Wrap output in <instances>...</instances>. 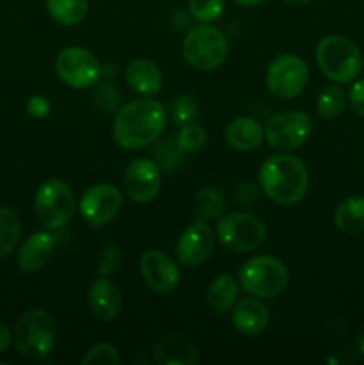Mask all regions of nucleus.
I'll use <instances>...</instances> for the list:
<instances>
[{
  "instance_id": "obj_1",
  "label": "nucleus",
  "mask_w": 364,
  "mask_h": 365,
  "mask_svg": "<svg viewBox=\"0 0 364 365\" xmlns=\"http://www.w3.org/2000/svg\"><path fill=\"white\" fill-rule=\"evenodd\" d=\"M166 127V109L153 96L134 100L114 116L113 138L125 150H139L153 145Z\"/></svg>"
},
{
  "instance_id": "obj_2",
  "label": "nucleus",
  "mask_w": 364,
  "mask_h": 365,
  "mask_svg": "<svg viewBox=\"0 0 364 365\" xmlns=\"http://www.w3.org/2000/svg\"><path fill=\"white\" fill-rule=\"evenodd\" d=\"M259 184L264 195L280 205H295L305 196L309 173L298 157L288 152L271 155L261 166Z\"/></svg>"
},
{
  "instance_id": "obj_3",
  "label": "nucleus",
  "mask_w": 364,
  "mask_h": 365,
  "mask_svg": "<svg viewBox=\"0 0 364 365\" xmlns=\"http://www.w3.org/2000/svg\"><path fill=\"white\" fill-rule=\"evenodd\" d=\"M316 63L321 73L335 84H348L363 70L360 48L346 36H325L316 46Z\"/></svg>"
},
{
  "instance_id": "obj_4",
  "label": "nucleus",
  "mask_w": 364,
  "mask_h": 365,
  "mask_svg": "<svg viewBox=\"0 0 364 365\" xmlns=\"http://www.w3.org/2000/svg\"><path fill=\"white\" fill-rule=\"evenodd\" d=\"M56 321L46 310L31 309L21 314L13 331L16 351L31 360H41L56 348Z\"/></svg>"
},
{
  "instance_id": "obj_5",
  "label": "nucleus",
  "mask_w": 364,
  "mask_h": 365,
  "mask_svg": "<svg viewBox=\"0 0 364 365\" xmlns=\"http://www.w3.org/2000/svg\"><path fill=\"white\" fill-rule=\"evenodd\" d=\"M288 282L289 271L285 264L270 255L253 257L239 269V285L253 298H277L288 287Z\"/></svg>"
},
{
  "instance_id": "obj_6",
  "label": "nucleus",
  "mask_w": 364,
  "mask_h": 365,
  "mask_svg": "<svg viewBox=\"0 0 364 365\" xmlns=\"http://www.w3.org/2000/svg\"><path fill=\"white\" fill-rule=\"evenodd\" d=\"M228 53L227 38L220 29L202 24L191 29L182 43V56L189 66L200 71H213L225 63Z\"/></svg>"
},
{
  "instance_id": "obj_7",
  "label": "nucleus",
  "mask_w": 364,
  "mask_h": 365,
  "mask_svg": "<svg viewBox=\"0 0 364 365\" xmlns=\"http://www.w3.org/2000/svg\"><path fill=\"white\" fill-rule=\"evenodd\" d=\"M34 210L39 223L46 230H59L66 227L75 212L74 191L63 180H46L39 185L34 196Z\"/></svg>"
},
{
  "instance_id": "obj_8",
  "label": "nucleus",
  "mask_w": 364,
  "mask_h": 365,
  "mask_svg": "<svg viewBox=\"0 0 364 365\" xmlns=\"http://www.w3.org/2000/svg\"><path fill=\"white\" fill-rule=\"evenodd\" d=\"M218 241L234 253H248L261 248L266 239V225L248 212H232L220 220L216 228Z\"/></svg>"
},
{
  "instance_id": "obj_9",
  "label": "nucleus",
  "mask_w": 364,
  "mask_h": 365,
  "mask_svg": "<svg viewBox=\"0 0 364 365\" xmlns=\"http://www.w3.org/2000/svg\"><path fill=\"white\" fill-rule=\"evenodd\" d=\"M313 134V121L302 110L275 114L264 127V139L277 152H293L307 143Z\"/></svg>"
},
{
  "instance_id": "obj_10",
  "label": "nucleus",
  "mask_w": 364,
  "mask_h": 365,
  "mask_svg": "<svg viewBox=\"0 0 364 365\" xmlns=\"http://www.w3.org/2000/svg\"><path fill=\"white\" fill-rule=\"evenodd\" d=\"M309 81V68L305 61L293 53L275 57L266 71V86L278 100H293L305 89Z\"/></svg>"
},
{
  "instance_id": "obj_11",
  "label": "nucleus",
  "mask_w": 364,
  "mask_h": 365,
  "mask_svg": "<svg viewBox=\"0 0 364 365\" xmlns=\"http://www.w3.org/2000/svg\"><path fill=\"white\" fill-rule=\"evenodd\" d=\"M56 71L61 81L74 89H86L100 78L98 59L82 46H68L61 50L56 59Z\"/></svg>"
},
{
  "instance_id": "obj_12",
  "label": "nucleus",
  "mask_w": 364,
  "mask_h": 365,
  "mask_svg": "<svg viewBox=\"0 0 364 365\" xmlns=\"http://www.w3.org/2000/svg\"><path fill=\"white\" fill-rule=\"evenodd\" d=\"M121 203H123V196L116 185L96 184L82 195L79 202V212L89 227L98 228L116 217Z\"/></svg>"
},
{
  "instance_id": "obj_13",
  "label": "nucleus",
  "mask_w": 364,
  "mask_h": 365,
  "mask_svg": "<svg viewBox=\"0 0 364 365\" xmlns=\"http://www.w3.org/2000/svg\"><path fill=\"white\" fill-rule=\"evenodd\" d=\"M214 250V234L206 221L189 225L178 237L175 253L178 262L188 269H195L211 259Z\"/></svg>"
},
{
  "instance_id": "obj_14",
  "label": "nucleus",
  "mask_w": 364,
  "mask_h": 365,
  "mask_svg": "<svg viewBox=\"0 0 364 365\" xmlns=\"http://www.w3.org/2000/svg\"><path fill=\"white\" fill-rule=\"evenodd\" d=\"M143 280L157 294H168L181 282V269L177 264L161 250H148L139 262Z\"/></svg>"
},
{
  "instance_id": "obj_15",
  "label": "nucleus",
  "mask_w": 364,
  "mask_h": 365,
  "mask_svg": "<svg viewBox=\"0 0 364 365\" xmlns=\"http://www.w3.org/2000/svg\"><path fill=\"white\" fill-rule=\"evenodd\" d=\"M125 192L138 203H148L161 189V171L150 159H136L127 166L123 175Z\"/></svg>"
},
{
  "instance_id": "obj_16",
  "label": "nucleus",
  "mask_w": 364,
  "mask_h": 365,
  "mask_svg": "<svg viewBox=\"0 0 364 365\" xmlns=\"http://www.w3.org/2000/svg\"><path fill=\"white\" fill-rule=\"evenodd\" d=\"M89 309L100 321L116 319L123 309V298L116 285L107 277H100L91 282L88 291Z\"/></svg>"
},
{
  "instance_id": "obj_17",
  "label": "nucleus",
  "mask_w": 364,
  "mask_h": 365,
  "mask_svg": "<svg viewBox=\"0 0 364 365\" xmlns=\"http://www.w3.org/2000/svg\"><path fill=\"white\" fill-rule=\"evenodd\" d=\"M268 319H270V314H268L266 305L253 296L239 299L232 307V324L245 337H256L263 334L264 328L268 327Z\"/></svg>"
},
{
  "instance_id": "obj_18",
  "label": "nucleus",
  "mask_w": 364,
  "mask_h": 365,
  "mask_svg": "<svg viewBox=\"0 0 364 365\" xmlns=\"http://www.w3.org/2000/svg\"><path fill=\"white\" fill-rule=\"evenodd\" d=\"M54 248H56V241L46 232H36L31 237L24 241V245L18 250L16 262L24 273H36V271L43 269L52 259Z\"/></svg>"
},
{
  "instance_id": "obj_19",
  "label": "nucleus",
  "mask_w": 364,
  "mask_h": 365,
  "mask_svg": "<svg viewBox=\"0 0 364 365\" xmlns=\"http://www.w3.org/2000/svg\"><path fill=\"white\" fill-rule=\"evenodd\" d=\"M153 360L159 365H193L198 360V349L186 335L170 334L156 344Z\"/></svg>"
},
{
  "instance_id": "obj_20",
  "label": "nucleus",
  "mask_w": 364,
  "mask_h": 365,
  "mask_svg": "<svg viewBox=\"0 0 364 365\" xmlns=\"http://www.w3.org/2000/svg\"><path fill=\"white\" fill-rule=\"evenodd\" d=\"M127 84L141 96H156L161 91L163 77L157 64L150 59H136L125 70Z\"/></svg>"
},
{
  "instance_id": "obj_21",
  "label": "nucleus",
  "mask_w": 364,
  "mask_h": 365,
  "mask_svg": "<svg viewBox=\"0 0 364 365\" xmlns=\"http://www.w3.org/2000/svg\"><path fill=\"white\" fill-rule=\"evenodd\" d=\"M225 138L232 148L239 150V152H250L263 143L264 128L253 118L241 116L227 125Z\"/></svg>"
},
{
  "instance_id": "obj_22",
  "label": "nucleus",
  "mask_w": 364,
  "mask_h": 365,
  "mask_svg": "<svg viewBox=\"0 0 364 365\" xmlns=\"http://www.w3.org/2000/svg\"><path fill=\"white\" fill-rule=\"evenodd\" d=\"M239 282L232 274H218L207 289V305L218 314H225L238 303Z\"/></svg>"
},
{
  "instance_id": "obj_23",
  "label": "nucleus",
  "mask_w": 364,
  "mask_h": 365,
  "mask_svg": "<svg viewBox=\"0 0 364 365\" xmlns=\"http://www.w3.org/2000/svg\"><path fill=\"white\" fill-rule=\"evenodd\" d=\"M334 225L343 234H364V196L343 200L334 210Z\"/></svg>"
},
{
  "instance_id": "obj_24",
  "label": "nucleus",
  "mask_w": 364,
  "mask_h": 365,
  "mask_svg": "<svg viewBox=\"0 0 364 365\" xmlns=\"http://www.w3.org/2000/svg\"><path fill=\"white\" fill-rule=\"evenodd\" d=\"M88 0H46L49 14L64 27L81 24L88 14Z\"/></svg>"
},
{
  "instance_id": "obj_25",
  "label": "nucleus",
  "mask_w": 364,
  "mask_h": 365,
  "mask_svg": "<svg viewBox=\"0 0 364 365\" xmlns=\"http://www.w3.org/2000/svg\"><path fill=\"white\" fill-rule=\"evenodd\" d=\"M21 234L20 216L11 207H0V259L14 252Z\"/></svg>"
},
{
  "instance_id": "obj_26",
  "label": "nucleus",
  "mask_w": 364,
  "mask_h": 365,
  "mask_svg": "<svg viewBox=\"0 0 364 365\" xmlns=\"http://www.w3.org/2000/svg\"><path fill=\"white\" fill-rule=\"evenodd\" d=\"M225 212V198L214 187H202L195 196V216L198 221L218 220Z\"/></svg>"
},
{
  "instance_id": "obj_27",
  "label": "nucleus",
  "mask_w": 364,
  "mask_h": 365,
  "mask_svg": "<svg viewBox=\"0 0 364 365\" xmlns=\"http://www.w3.org/2000/svg\"><path fill=\"white\" fill-rule=\"evenodd\" d=\"M346 107V96L339 86H327L320 91L316 98V109L321 118L327 120H334V118L341 116L343 110Z\"/></svg>"
},
{
  "instance_id": "obj_28",
  "label": "nucleus",
  "mask_w": 364,
  "mask_h": 365,
  "mask_svg": "<svg viewBox=\"0 0 364 365\" xmlns=\"http://www.w3.org/2000/svg\"><path fill=\"white\" fill-rule=\"evenodd\" d=\"M175 143H177V146L181 148V152H186V153L200 152L207 143L206 130H203L200 125H196L195 121H191V123L188 125H182L177 138H175Z\"/></svg>"
},
{
  "instance_id": "obj_29",
  "label": "nucleus",
  "mask_w": 364,
  "mask_h": 365,
  "mask_svg": "<svg viewBox=\"0 0 364 365\" xmlns=\"http://www.w3.org/2000/svg\"><path fill=\"white\" fill-rule=\"evenodd\" d=\"M223 9L225 0H189V13L198 24H213Z\"/></svg>"
},
{
  "instance_id": "obj_30",
  "label": "nucleus",
  "mask_w": 364,
  "mask_h": 365,
  "mask_svg": "<svg viewBox=\"0 0 364 365\" xmlns=\"http://www.w3.org/2000/svg\"><path fill=\"white\" fill-rule=\"evenodd\" d=\"M196 113H198V103L191 95H181L171 107V118L178 127L195 121Z\"/></svg>"
},
{
  "instance_id": "obj_31",
  "label": "nucleus",
  "mask_w": 364,
  "mask_h": 365,
  "mask_svg": "<svg viewBox=\"0 0 364 365\" xmlns=\"http://www.w3.org/2000/svg\"><path fill=\"white\" fill-rule=\"evenodd\" d=\"M82 364H102V365H118L120 364V356H118L116 348L109 342H98V344L91 346L86 356L82 359Z\"/></svg>"
},
{
  "instance_id": "obj_32",
  "label": "nucleus",
  "mask_w": 364,
  "mask_h": 365,
  "mask_svg": "<svg viewBox=\"0 0 364 365\" xmlns=\"http://www.w3.org/2000/svg\"><path fill=\"white\" fill-rule=\"evenodd\" d=\"M121 266V253L116 246H107L100 252L98 259H96V269L102 277H109L114 274Z\"/></svg>"
},
{
  "instance_id": "obj_33",
  "label": "nucleus",
  "mask_w": 364,
  "mask_h": 365,
  "mask_svg": "<svg viewBox=\"0 0 364 365\" xmlns=\"http://www.w3.org/2000/svg\"><path fill=\"white\" fill-rule=\"evenodd\" d=\"M27 113L29 116L36 118V120H41V118L49 116L50 113V102L49 98L41 95H34L27 100Z\"/></svg>"
},
{
  "instance_id": "obj_34",
  "label": "nucleus",
  "mask_w": 364,
  "mask_h": 365,
  "mask_svg": "<svg viewBox=\"0 0 364 365\" xmlns=\"http://www.w3.org/2000/svg\"><path fill=\"white\" fill-rule=\"evenodd\" d=\"M348 102L352 106V109L355 110L359 116L364 118V78L353 82V86L350 88L348 93Z\"/></svg>"
},
{
  "instance_id": "obj_35",
  "label": "nucleus",
  "mask_w": 364,
  "mask_h": 365,
  "mask_svg": "<svg viewBox=\"0 0 364 365\" xmlns=\"http://www.w3.org/2000/svg\"><path fill=\"white\" fill-rule=\"evenodd\" d=\"M11 342H13V331H11L6 324L0 323V355L9 349Z\"/></svg>"
},
{
  "instance_id": "obj_36",
  "label": "nucleus",
  "mask_w": 364,
  "mask_h": 365,
  "mask_svg": "<svg viewBox=\"0 0 364 365\" xmlns=\"http://www.w3.org/2000/svg\"><path fill=\"white\" fill-rule=\"evenodd\" d=\"M236 4H239V6H245V7H253V6H259V4H263L264 0H234Z\"/></svg>"
},
{
  "instance_id": "obj_37",
  "label": "nucleus",
  "mask_w": 364,
  "mask_h": 365,
  "mask_svg": "<svg viewBox=\"0 0 364 365\" xmlns=\"http://www.w3.org/2000/svg\"><path fill=\"white\" fill-rule=\"evenodd\" d=\"M359 351H360V355L364 356V334L360 335V339H359Z\"/></svg>"
},
{
  "instance_id": "obj_38",
  "label": "nucleus",
  "mask_w": 364,
  "mask_h": 365,
  "mask_svg": "<svg viewBox=\"0 0 364 365\" xmlns=\"http://www.w3.org/2000/svg\"><path fill=\"white\" fill-rule=\"evenodd\" d=\"M284 2H288V4H296V6H298V4H307V2H310V0H284Z\"/></svg>"
}]
</instances>
